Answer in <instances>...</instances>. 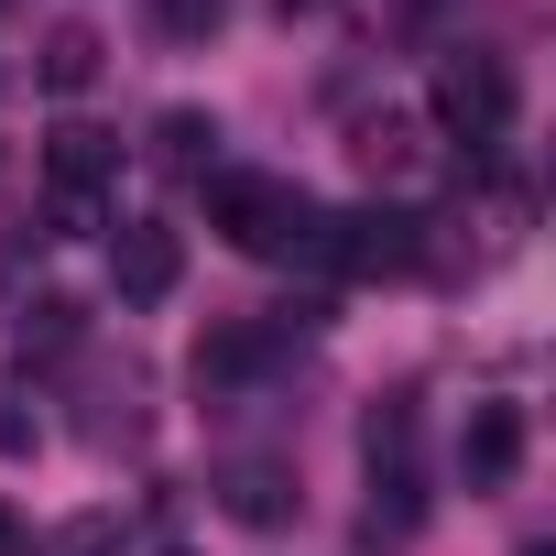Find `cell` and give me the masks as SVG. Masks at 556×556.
<instances>
[{
  "label": "cell",
  "mask_w": 556,
  "mask_h": 556,
  "mask_svg": "<svg viewBox=\"0 0 556 556\" xmlns=\"http://www.w3.org/2000/svg\"><path fill=\"white\" fill-rule=\"evenodd\" d=\"M207 229L251 262H317L328 240V207L295 186V175H251V164H207Z\"/></svg>",
  "instance_id": "obj_1"
},
{
  "label": "cell",
  "mask_w": 556,
  "mask_h": 556,
  "mask_svg": "<svg viewBox=\"0 0 556 556\" xmlns=\"http://www.w3.org/2000/svg\"><path fill=\"white\" fill-rule=\"evenodd\" d=\"M361 458H371V513H361V545H415V513H426V491H415V393L371 404Z\"/></svg>",
  "instance_id": "obj_2"
},
{
  "label": "cell",
  "mask_w": 556,
  "mask_h": 556,
  "mask_svg": "<svg viewBox=\"0 0 556 556\" xmlns=\"http://www.w3.org/2000/svg\"><path fill=\"white\" fill-rule=\"evenodd\" d=\"M437 131L469 142V153L513 131V66H502L491 45H458V55L437 66Z\"/></svg>",
  "instance_id": "obj_3"
},
{
  "label": "cell",
  "mask_w": 556,
  "mask_h": 556,
  "mask_svg": "<svg viewBox=\"0 0 556 556\" xmlns=\"http://www.w3.org/2000/svg\"><path fill=\"white\" fill-rule=\"evenodd\" d=\"M110 175H121V142H110V131H88V121H66V131H55V153H45L55 229H99V197H110Z\"/></svg>",
  "instance_id": "obj_4"
},
{
  "label": "cell",
  "mask_w": 556,
  "mask_h": 556,
  "mask_svg": "<svg viewBox=\"0 0 556 556\" xmlns=\"http://www.w3.org/2000/svg\"><path fill=\"white\" fill-rule=\"evenodd\" d=\"M350 153H361L371 186H437V164H447L437 153V121H415V110H371Z\"/></svg>",
  "instance_id": "obj_5"
},
{
  "label": "cell",
  "mask_w": 556,
  "mask_h": 556,
  "mask_svg": "<svg viewBox=\"0 0 556 556\" xmlns=\"http://www.w3.org/2000/svg\"><path fill=\"white\" fill-rule=\"evenodd\" d=\"M175 273H186V251H175L164 218H121V229H110V285H121V306H164Z\"/></svg>",
  "instance_id": "obj_6"
},
{
  "label": "cell",
  "mask_w": 556,
  "mask_h": 556,
  "mask_svg": "<svg viewBox=\"0 0 556 556\" xmlns=\"http://www.w3.org/2000/svg\"><path fill=\"white\" fill-rule=\"evenodd\" d=\"M513 469H523V404H469V426H458V480L469 491H513Z\"/></svg>",
  "instance_id": "obj_7"
},
{
  "label": "cell",
  "mask_w": 556,
  "mask_h": 556,
  "mask_svg": "<svg viewBox=\"0 0 556 556\" xmlns=\"http://www.w3.org/2000/svg\"><path fill=\"white\" fill-rule=\"evenodd\" d=\"M218 502L273 534V523H295V469H285V458H229V469H218Z\"/></svg>",
  "instance_id": "obj_8"
},
{
  "label": "cell",
  "mask_w": 556,
  "mask_h": 556,
  "mask_svg": "<svg viewBox=\"0 0 556 556\" xmlns=\"http://www.w3.org/2000/svg\"><path fill=\"white\" fill-rule=\"evenodd\" d=\"M99 66H110V45H99L88 23H55V34H45V55H34V77H45L55 99H77V88H99Z\"/></svg>",
  "instance_id": "obj_9"
},
{
  "label": "cell",
  "mask_w": 556,
  "mask_h": 556,
  "mask_svg": "<svg viewBox=\"0 0 556 556\" xmlns=\"http://www.w3.org/2000/svg\"><path fill=\"white\" fill-rule=\"evenodd\" d=\"M207 142H218V121H197V110H164V121H153V164H164V175H197Z\"/></svg>",
  "instance_id": "obj_10"
},
{
  "label": "cell",
  "mask_w": 556,
  "mask_h": 556,
  "mask_svg": "<svg viewBox=\"0 0 556 556\" xmlns=\"http://www.w3.org/2000/svg\"><path fill=\"white\" fill-rule=\"evenodd\" d=\"M45 556H131V534H121V513H77V523H55Z\"/></svg>",
  "instance_id": "obj_11"
},
{
  "label": "cell",
  "mask_w": 556,
  "mask_h": 556,
  "mask_svg": "<svg viewBox=\"0 0 556 556\" xmlns=\"http://www.w3.org/2000/svg\"><path fill=\"white\" fill-rule=\"evenodd\" d=\"M34 437H45V426H34V404L0 382V458H34Z\"/></svg>",
  "instance_id": "obj_12"
},
{
  "label": "cell",
  "mask_w": 556,
  "mask_h": 556,
  "mask_svg": "<svg viewBox=\"0 0 556 556\" xmlns=\"http://www.w3.org/2000/svg\"><path fill=\"white\" fill-rule=\"evenodd\" d=\"M218 23V0H164V34H207Z\"/></svg>",
  "instance_id": "obj_13"
},
{
  "label": "cell",
  "mask_w": 556,
  "mask_h": 556,
  "mask_svg": "<svg viewBox=\"0 0 556 556\" xmlns=\"http://www.w3.org/2000/svg\"><path fill=\"white\" fill-rule=\"evenodd\" d=\"M0 556H34V534H23V513L0 502Z\"/></svg>",
  "instance_id": "obj_14"
},
{
  "label": "cell",
  "mask_w": 556,
  "mask_h": 556,
  "mask_svg": "<svg viewBox=\"0 0 556 556\" xmlns=\"http://www.w3.org/2000/svg\"><path fill=\"white\" fill-rule=\"evenodd\" d=\"M523 556H556V545H523Z\"/></svg>",
  "instance_id": "obj_15"
}]
</instances>
